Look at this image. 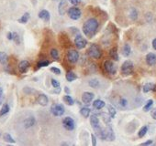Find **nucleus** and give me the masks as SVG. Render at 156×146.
Returning a JSON list of instances; mask_svg holds the SVG:
<instances>
[{
  "mask_svg": "<svg viewBox=\"0 0 156 146\" xmlns=\"http://www.w3.org/2000/svg\"><path fill=\"white\" fill-rule=\"evenodd\" d=\"M98 27L99 24L98 20L95 18H89L83 25V32L85 37L92 38L96 34V32H98Z\"/></svg>",
  "mask_w": 156,
  "mask_h": 146,
  "instance_id": "nucleus-1",
  "label": "nucleus"
},
{
  "mask_svg": "<svg viewBox=\"0 0 156 146\" xmlns=\"http://www.w3.org/2000/svg\"><path fill=\"white\" fill-rule=\"evenodd\" d=\"M87 53L89 56L95 59H99L102 56V51L99 48V46L96 44H92L90 47L88 48Z\"/></svg>",
  "mask_w": 156,
  "mask_h": 146,
  "instance_id": "nucleus-2",
  "label": "nucleus"
},
{
  "mask_svg": "<svg viewBox=\"0 0 156 146\" xmlns=\"http://www.w3.org/2000/svg\"><path fill=\"white\" fill-rule=\"evenodd\" d=\"M134 65L130 60H126L121 66V74L124 76H129L133 73Z\"/></svg>",
  "mask_w": 156,
  "mask_h": 146,
  "instance_id": "nucleus-3",
  "label": "nucleus"
},
{
  "mask_svg": "<svg viewBox=\"0 0 156 146\" xmlns=\"http://www.w3.org/2000/svg\"><path fill=\"white\" fill-rule=\"evenodd\" d=\"M104 68L108 74L115 75L117 73V67L111 60H106L104 62Z\"/></svg>",
  "mask_w": 156,
  "mask_h": 146,
  "instance_id": "nucleus-4",
  "label": "nucleus"
},
{
  "mask_svg": "<svg viewBox=\"0 0 156 146\" xmlns=\"http://www.w3.org/2000/svg\"><path fill=\"white\" fill-rule=\"evenodd\" d=\"M51 112L53 113L54 116L60 117V116H62V115H63V113H64V107L62 104L55 103V104H53V106H51Z\"/></svg>",
  "mask_w": 156,
  "mask_h": 146,
  "instance_id": "nucleus-5",
  "label": "nucleus"
},
{
  "mask_svg": "<svg viewBox=\"0 0 156 146\" xmlns=\"http://www.w3.org/2000/svg\"><path fill=\"white\" fill-rule=\"evenodd\" d=\"M68 16L73 20H78L82 16V12L78 7L73 6L68 9Z\"/></svg>",
  "mask_w": 156,
  "mask_h": 146,
  "instance_id": "nucleus-6",
  "label": "nucleus"
},
{
  "mask_svg": "<svg viewBox=\"0 0 156 146\" xmlns=\"http://www.w3.org/2000/svg\"><path fill=\"white\" fill-rule=\"evenodd\" d=\"M75 45L78 49H83L86 47L87 40L85 37H83L81 35H78L75 38Z\"/></svg>",
  "mask_w": 156,
  "mask_h": 146,
  "instance_id": "nucleus-7",
  "label": "nucleus"
},
{
  "mask_svg": "<svg viewBox=\"0 0 156 146\" xmlns=\"http://www.w3.org/2000/svg\"><path fill=\"white\" fill-rule=\"evenodd\" d=\"M67 59L70 63L72 64H76L78 59H79V53L77 50H75V49H71L68 51L67 53Z\"/></svg>",
  "mask_w": 156,
  "mask_h": 146,
  "instance_id": "nucleus-8",
  "label": "nucleus"
},
{
  "mask_svg": "<svg viewBox=\"0 0 156 146\" xmlns=\"http://www.w3.org/2000/svg\"><path fill=\"white\" fill-rule=\"evenodd\" d=\"M63 125L67 130H73L76 128V123L71 117H65L63 119Z\"/></svg>",
  "mask_w": 156,
  "mask_h": 146,
  "instance_id": "nucleus-9",
  "label": "nucleus"
},
{
  "mask_svg": "<svg viewBox=\"0 0 156 146\" xmlns=\"http://www.w3.org/2000/svg\"><path fill=\"white\" fill-rule=\"evenodd\" d=\"M90 124L92 126V128L95 130V132L96 133L98 130H100V123H99V120L98 118L96 115H92L90 117Z\"/></svg>",
  "mask_w": 156,
  "mask_h": 146,
  "instance_id": "nucleus-10",
  "label": "nucleus"
},
{
  "mask_svg": "<svg viewBox=\"0 0 156 146\" xmlns=\"http://www.w3.org/2000/svg\"><path fill=\"white\" fill-rule=\"evenodd\" d=\"M94 97H95L94 93L89 92V91H85L83 93V95H82V102L85 104H88L93 101Z\"/></svg>",
  "mask_w": 156,
  "mask_h": 146,
  "instance_id": "nucleus-11",
  "label": "nucleus"
},
{
  "mask_svg": "<svg viewBox=\"0 0 156 146\" xmlns=\"http://www.w3.org/2000/svg\"><path fill=\"white\" fill-rule=\"evenodd\" d=\"M29 62L28 60H22L19 64V71L20 73H26L29 68Z\"/></svg>",
  "mask_w": 156,
  "mask_h": 146,
  "instance_id": "nucleus-12",
  "label": "nucleus"
},
{
  "mask_svg": "<svg viewBox=\"0 0 156 146\" xmlns=\"http://www.w3.org/2000/svg\"><path fill=\"white\" fill-rule=\"evenodd\" d=\"M145 59L146 63L149 66H154L156 64V54H154V53H148Z\"/></svg>",
  "mask_w": 156,
  "mask_h": 146,
  "instance_id": "nucleus-13",
  "label": "nucleus"
},
{
  "mask_svg": "<svg viewBox=\"0 0 156 146\" xmlns=\"http://www.w3.org/2000/svg\"><path fill=\"white\" fill-rule=\"evenodd\" d=\"M142 90L144 93H147V92H149V91H156V84L148 82L143 86Z\"/></svg>",
  "mask_w": 156,
  "mask_h": 146,
  "instance_id": "nucleus-14",
  "label": "nucleus"
},
{
  "mask_svg": "<svg viewBox=\"0 0 156 146\" xmlns=\"http://www.w3.org/2000/svg\"><path fill=\"white\" fill-rule=\"evenodd\" d=\"M37 102L41 106H46L49 102V99L45 94H40L38 96V99H37Z\"/></svg>",
  "mask_w": 156,
  "mask_h": 146,
  "instance_id": "nucleus-15",
  "label": "nucleus"
},
{
  "mask_svg": "<svg viewBox=\"0 0 156 146\" xmlns=\"http://www.w3.org/2000/svg\"><path fill=\"white\" fill-rule=\"evenodd\" d=\"M39 18H40L41 19H42L43 21H46V22H48V21L50 20L51 15H50V13H49L47 10L43 9V10H41V11L39 13Z\"/></svg>",
  "mask_w": 156,
  "mask_h": 146,
  "instance_id": "nucleus-16",
  "label": "nucleus"
},
{
  "mask_svg": "<svg viewBox=\"0 0 156 146\" xmlns=\"http://www.w3.org/2000/svg\"><path fill=\"white\" fill-rule=\"evenodd\" d=\"M107 140L108 141H114L115 140V134H114V130L110 126H108L107 129Z\"/></svg>",
  "mask_w": 156,
  "mask_h": 146,
  "instance_id": "nucleus-17",
  "label": "nucleus"
},
{
  "mask_svg": "<svg viewBox=\"0 0 156 146\" xmlns=\"http://www.w3.org/2000/svg\"><path fill=\"white\" fill-rule=\"evenodd\" d=\"M36 123V120L34 117H28L24 121V125L25 128H31L32 126H34Z\"/></svg>",
  "mask_w": 156,
  "mask_h": 146,
  "instance_id": "nucleus-18",
  "label": "nucleus"
},
{
  "mask_svg": "<svg viewBox=\"0 0 156 146\" xmlns=\"http://www.w3.org/2000/svg\"><path fill=\"white\" fill-rule=\"evenodd\" d=\"M76 80H77V75L73 71H69L67 73H66V80H67V81L73 82V81H75Z\"/></svg>",
  "mask_w": 156,
  "mask_h": 146,
  "instance_id": "nucleus-19",
  "label": "nucleus"
},
{
  "mask_svg": "<svg viewBox=\"0 0 156 146\" xmlns=\"http://www.w3.org/2000/svg\"><path fill=\"white\" fill-rule=\"evenodd\" d=\"M106 105V103L104 102L101 99H95V101L93 102V107L96 110H101L102 108H104Z\"/></svg>",
  "mask_w": 156,
  "mask_h": 146,
  "instance_id": "nucleus-20",
  "label": "nucleus"
},
{
  "mask_svg": "<svg viewBox=\"0 0 156 146\" xmlns=\"http://www.w3.org/2000/svg\"><path fill=\"white\" fill-rule=\"evenodd\" d=\"M67 6V3H66V0H61L60 4H59V13L60 15H64L65 13V7Z\"/></svg>",
  "mask_w": 156,
  "mask_h": 146,
  "instance_id": "nucleus-21",
  "label": "nucleus"
},
{
  "mask_svg": "<svg viewBox=\"0 0 156 146\" xmlns=\"http://www.w3.org/2000/svg\"><path fill=\"white\" fill-rule=\"evenodd\" d=\"M109 57L112 59L116 60V61L118 60V54L117 48H112V49L109 50Z\"/></svg>",
  "mask_w": 156,
  "mask_h": 146,
  "instance_id": "nucleus-22",
  "label": "nucleus"
},
{
  "mask_svg": "<svg viewBox=\"0 0 156 146\" xmlns=\"http://www.w3.org/2000/svg\"><path fill=\"white\" fill-rule=\"evenodd\" d=\"M122 53H123V55L125 57H129L130 55V53H131V49L130 47V45L128 44H126L124 45V47L122 49Z\"/></svg>",
  "mask_w": 156,
  "mask_h": 146,
  "instance_id": "nucleus-23",
  "label": "nucleus"
},
{
  "mask_svg": "<svg viewBox=\"0 0 156 146\" xmlns=\"http://www.w3.org/2000/svg\"><path fill=\"white\" fill-rule=\"evenodd\" d=\"M90 112H91L90 109L86 108V107H84V108H82L81 111H80L81 115H82L83 117H85V118H88L89 115H90Z\"/></svg>",
  "mask_w": 156,
  "mask_h": 146,
  "instance_id": "nucleus-24",
  "label": "nucleus"
},
{
  "mask_svg": "<svg viewBox=\"0 0 156 146\" xmlns=\"http://www.w3.org/2000/svg\"><path fill=\"white\" fill-rule=\"evenodd\" d=\"M9 111V104L5 103V104L2 106L1 111H0V116H1V117L4 116V115L6 114Z\"/></svg>",
  "mask_w": 156,
  "mask_h": 146,
  "instance_id": "nucleus-25",
  "label": "nucleus"
},
{
  "mask_svg": "<svg viewBox=\"0 0 156 146\" xmlns=\"http://www.w3.org/2000/svg\"><path fill=\"white\" fill-rule=\"evenodd\" d=\"M63 102H64L66 104H67V105H69V106L73 105V98H72L71 96L65 95V96H63Z\"/></svg>",
  "mask_w": 156,
  "mask_h": 146,
  "instance_id": "nucleus-26",
  "label": "nucleus"
},
{
  "mask_svg": "<svg viewBox=\"0 0 156 146\" xmlns=\"http://www.w3.org/2000/svg\"><path fill=\"white\" fill-rule=\"evenodd\" d=\"M7 59H9V57L5 52H0V64H6L7 62Z\"/></svg>",
  "mask_w": 156,
  "mask_h": 146,
  "instance_id": "nucleus-27",
  "label": "nucleus"
},
{
  "mask_svg": "<svg viewBox=\"0 0 156 146\" xmlns=\"http://www.w3.org/2000/svg\"><path fill=\"white\" fill-rule=\"evenodd\" d=\"M108 114L110 115V117H111V118H114V117L116 116V113H117L116 109L114 108L113 106L108 105Z\"/></svg>",
  "mask_w": 156,
  "mask_h": 146,
  "instance_id": "nucleus-28",
  "label": "nucleus"
},
{
  "mask_svg": "<svg viewBox=\"0 0 156 146\" xmlns=\"http://www.w3.org/2000/svg\"><path fill=\"white\" fill-rule=\"evenodd\" d=\"M29 19V14L28 13H25L23 16H22L19 19V23H22V24H26V23L28 21Z\"/></svg>",
  "mask_w": 156,
  "mask_h": 146,
  "instance_id": "nucleus-29",
  "label": "nucleus"
},
{
  "mask_svg": "<svg viewBox=\"0 0 156 146\" xmlns=\"http://www.w3.org/2000/svg\"><path fill=\"white\" fill-rule=\"evenodd\" d=\"M147 132H148V127H147V126H143L142 129L139 130L138 136H139L140 138H142V137H144V136L146 135Z\"/></svg>",
  "mask_w": 156,
  "mask_h": 146,
  "instance_id": "nucleus-30",
  "label": "nucleus"
},
{
  "mask_svg": "<svg viewBox=\"0 0 156 146\" xmlns=\"http://www.w3.org/2000/svg\"><path fill=\"white\" fill-rule=\"evenodd\" d=\"M49 64H50V62L48 60H45V59L41 60L38 62V64H37V68H41L42 67H47Z\"/></svg>",
  "mask_w": 156,
  "mask_h": 146,
  "instance_id": "nucleus-31",
  "label": "nucleus"
},
{
  "mask_svg": "<svg viewBox=\"0 0 156 146\" xmlns=\"http://www.w3.org/2000/svg\"><path fill=\"white\" fill-rule=\"evenodd\" d=\"M51 58H53V59L58 60L59 59V52H58V50L55 49H51Z\"/></svg>",
  "mask_w": 156,
  "mask_h": 146,
  "instance_id": "nucleus-32",
  "label": "nucleus"
},
{
  "mask_svg": "<svg viewBox=\"0 0 156 146\" xmlns=\"http://www.w3.org/2000/svg\"><path fill=\"white\" fill-rule=\"evenodd\" d=\"M4 140L7 142H10V143H14L15 140L12 138V136L9 133H5L4 134Z\"/></svg>",
  "mask_w": 156,
  "mask_h": 146,
  "instance_id": "nucleus-33",
  "label": "nucleus"
},
{
  "mask_svg": "<svg viewBox=\"0 0 156 146\" xmlns=\"http://www.w3.org/2000/svg\"><path fill=\"white\" fill-rule=\"evenodd\" d=\"M152 104H153V101H152V99H149V101L146 102L145 106L143 107V111H148L151 109V107L152 106Z\"/></svg>",
  "mask_w": 156,
  "mask_h": 146,
  "instance_id": "nucleus-34",
  "label": "nucleus"
},
{
  "mask_svg": "<svg viewBox=\"0 0 156 146\" xmlns=\"http://www.w3.org/2000/svg\"><path fill=\"white\" fill-rule=\"evenodd\" d=\"M88 84H89V86L92 88H96L99 86V81L98 80H91L88 82Z\"/></svg>",
  "mask_w": 156,
  "mask_h": 146,
  "instance_id": "nucleus-35",
  "label": "nucleus"
},
{
  "mask_svg": "<svg viewBox=\"0 0 156 146\" xmlns=\"http://www.w3.org/2000/svg\"><path fill=\"white\" fill-rule=\"evenodd\" d=\"M130 18H131V19L132 20H136L137 19V18H138V12H137V10L136 9H134V8H132L131 10H130Z\"/></svg>",
  "mask_w": 156,
  "mask_h": 146,
  "instance_id": "nucleus-36",
  "label": "nucleus"
},
{
  "mask_svg": "<svg viewBox=\"0 0 156 146\" xmlns=\"http://www.w3.org/2000/svg\"><path fill=\"white\" fill-rule=\"evenodd\" d=\"M101 115H102V117H103L104 121H105V123H107V124L110 123V118H111V117H110V115H109V114L102 113Z\"/></svg>",
  "mask_w": 156,
  "mask_h": 146,
  "instance_id": "nucleus-37",
  "label": "nucleus"
},
{
  "mask_svg": "<svg viewBox=\"0 0 156 146\" xmlns=\"http://www.w3.org/2000/svg\"><path fill=\"white\" fill-rule=\"evenodd\" d=\"M13 34V37H12V39L16 42V44H18V45H19L20 44V37H19V34L18 33H16V32H14V33H12Z\"/></svg>",
  "mask_w": 156,
  "mask_h": 146,
  "instance_id": "nucleus-38",
  "label": "nucleus"
},
{
  "mask_svg": "<svg viewBox=\"0 0 156 146\" xmlns=\"http://www.w3.org/2000/svg\"><path fill=\"white\" fill-rule=\"evenodd\" d=\"M127 105H128V101H127V99H124V98H121L120 99V106L122 107V108H126Z\"/></svg>",
  "mask_w": 156,
  "mask_h": 146,
  "instance_id": "nucleus-39",
  "label": "nucleus"
},
{
  "mask_svg": "<svg viewBox=\"0 0 156 146\" xmlns=\"http://www.w3.org/2000/svg\"><path fill=\"white\" fill-rule=\"evenodd\" d=\"M51 85H53V88L57 89V88L60 87V82L57 81L56 80H54V79H51Z\"/></svg>",
  "mask_w": 156,
  "mask_h": 146,
  "instance_id": "nucleus-40",
  "label": "nucleus"
},
{
  "mask_svg": "<svg viewBox=\"0 0 156 146\" xmlns=\"http://www.w3.org/2000/svg\"><path fill=\"white\" fill-rule=\"evenodd\" d=\"M51 72H53V73H55L56 75H60V74H61V71L59 70L58 68H55V67L51 68Z\"/></svg>",
  "mask_w": 156,
  "mask_h": 146,
  "instance_id": "nucleus-41",
  "label": "nucleus"
},
{
  "mask_svg": "<svg viewBox=\"0 0 156 146\" xmlns=\"http://www.w3.org/2000/svg\"><path fill=\"white\" fill-rule=\"evenodd\" d=\"M70 3L73 4V6H77L80 2H81V0H69Z\"/></svg>",
  "mask_w": 156,
  "mask_h": 146,
  "instance_id": "nucleus-42",
  "label": "nucleus"
},
{
  "mask_svg": "<svg viewBox=\"0 0 156 146\" xmlns=\"http://www.w3.org/2000/svg\"><path fill=\"white\" fill-rule=\"evenodd\" d=\"M91 138H92V145L95 146L96 145V139L95 137V134H91Z\"/></svg>",
  "mask_w": 156,
  "mask_h": 146,
  "instance_id": "nucleus-43",
  "label": "nucleus"
},
{
  "mask_svg": "<svg viewBox=\"0 0 156 146\" xmlns=\"http://www.w3.org/2000/svg\"><path fill=\"white\" fill-rule=\"evenodd\" d=\"M151 115H152V119L156 120V109H153V110L151 111Z\"/></svg>",
  "mask_w": 156,
  "mask_h": 146,
  "instance_id": "nucleus-44",
  "label": "nucleus"
},
{
  "mask_svg": "<svg viewBox=\"0 0 156 146\" xmlns=\"http://www.w3.org/2000/svg\"><path fill=\"white\" fill-rule=\"evenodd\" d=\"M152 140H149V141H147V142H142V145H151V144H152Z\"/></svg>",
  "mask_w": 156,
  "mask_h": 146,
  "instance_id": "nucleus-45",
  "label": "nucleus"
},
{
  "mask_svg": "<svg viewBox=\"0 0 156 146\" xmlns=\"http://www.w3.org/2000/svg\"><path fill=\"white\" fill-rule=\"evenodd\" d=\"M12 37H13V34H12L11 32L7 33V38H9V40H12Z\"/></svg>",
  "mask_w": 156,
  "mask_h": 146,
  "instance_id": "nucleus-46",
  "label": "nucleus"
},
{
  "mask_svg": "<svg viewBox=\"0 0 156 146\" xmlns=\"http://www.w3.org/2000/svg\"><path fill=\"white\" fill-rule=\"evenodd\" d=\"M2 98H3V89L0 88V102L2 101Z\"/></svg>",
  "mask_w": 156,
  "mask_h": 146,
  "instance_id": "nucleus-47",
  "label": "nucleus"
},
{
  "mask_svg": "<svg viewBox=\"0 0 156 146\" xmlns=\"http://www.w3.org/2000/svg\"><path fill=\"white\" fill-rule=\"evenodd\" d=\"M152 48L156 50V38H154L152 40Z\"/></svg>",
  "mask_w": 156,
  "mask_h": 146,
  "instance_id": "nucleus-48",
  "label": "nucleus"
},
{
  "mask_svg": "<svg viewBox=\"0 0 156 146\" xmlns=\"http://www.w3.org/2000/svg\"><path fill=\"white\" fill-rule=\"evenodd\" d=\"M64 90H65L66 92H67V93H69V92H70V90H69L68 87H65V88H64Z\"/></svg>",
  "mask_w": 156,
  "mask_h": 146,
  "instance_id": "nucleus-49",
  "label": "nucleus"
}]
</instances>
